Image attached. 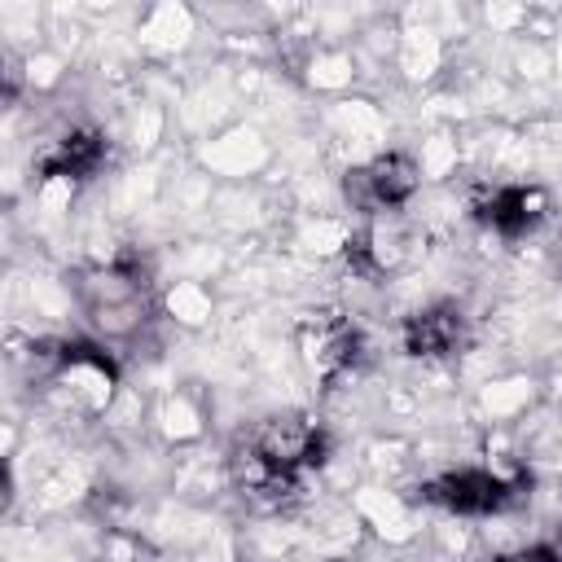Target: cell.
Returning <instances> with one entry per match:
<instances>
[{"instance_id": "obj_1", "label": "cell", "mask_w": 562, "mask_h": 562, "mask_svg": "<svg viewBox=\"0 0 562 562\" xmlns=\"http://www.w3.org/2000/svg\"><path fill=\"white\" fill-rule=\"evenodd\" d=\"M325 457V426H316L307 413H272L233 448V483L259 505H281L290 492H299V474L316 470Z\"/></svg>"}, {"instance_id": "obj_2", "label": "cell", "mask_w": 562, "mask_h": 562, "mask_svg": "<svg viewBox=\"0 0 562 562\" xmlns=\"http://www.w3.org/2000/svg\"><path fill=\"white\" fill-rule=\"evenodd\" d=\"M75 303L83 312V321L110 338V342H127L136 338L145 325H149V312H154V294H149V281L145 272L132 263V259H114V263H101V268H83L75 272Z\"/></svg>"}, {"instance_id": "obj_3", "label": "cell", "mask_w": 562, "mask_h": 562, "mask_svg": "<svg viewBox=\"0 0 562 562\" xmlns=\"http://www.w3.org/2000/svg\"><path fill=\"white\" fill-rule=\"evenodd\" d=\"M527 479H501L492 470H448L430 483H422V501L448 509V514H501L514 501H522Z\"/></svg>"}, {"instance_id": "obj_4", "label": "cell", "mask_w": 562, "mask_h": 562, "mask_svg": "<svg viewBox=\"0 0 562 562\" xmlns=\"http://www.w3.org/2000/svg\"><path fill=\"white\" fill-rule=\"evenodd\" d=\"M417 162L408 154H378L342 176V193L356 211H395L417 193Z\"/></svg>"}, {"instance_id": "obj_5", "label": "cell", "mask_w": 562, "mask_h": 562, "mask_svg": "<svg viewBox=\"0 0 562 562\" xmlns=\"http://www.w3.org/2000/svg\"><path fill=\"white\" fill-rule=\"evenodd\" d=\"M360 351H364L360 329L351 321H342L338 312H312L303 321V360L325 386L347 378L360 364Z\"/></svg>"}, {"instance_id": "obj_6", "label": "cell", "mask_w": 562, "mask_h": 562, "mask_svg": "<svg viewBox=\"0 0 562 562\" xmlns=\"http://www.w3.org/2000/svg\"><path fill=\"white\" fill-rule=\"evenodd\" d=\"M465 347V312L457 303H430L404 321V351L408 356H457Z\"/></svg>"}, {"instance_id": "obj_7", "label": "cell", "mask_w": 562, "mask_h": 562, "mask_svg": "<svg viewBox=\"0 0 562 562\" xmlns=\"http://www.w3.org/2000/svg\"><path fill=\"white\" fill-rule=\"evenodd\" d=\"M549 215V198L536 184H505L479 202V220L501 237H527Z\"/></svg>"}, {"instance_id": "obj_8", "label": "cell", "mask_w": 562, "mask_h": 562, "mask_svg": "<svg viewBox=\"0 0 562 562\" xmlns=\"http://www.w3.org/2000/svg\"><path fill=\"white\" fill-rule=\"evenodd\" d=\"M101 162H105V140H101V132H92V127H75V132H66L61 140H53V145L40 154L35 171H40L44 180H48V176L88 180Z\"/></svg>"}, {"instance_id": "obj_9", "label": "cell", "mask_w": 562, "mask_h": 562, "mask_svg": "<svg viewBox=\"0 0 562 562\" xmlns=\"http://www.w3.org/2000/svg\"><path fill=\"white\" fill-rule=\"evenodd\" d=\"M101 562H149V558H145V549H140V544H132V540H119V544H114V549H110Z\"/></svg>"}]
</instances>
